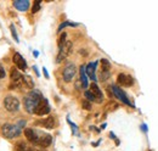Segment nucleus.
<instances>
[{"instance_id":"a878e982","label":"nucleus","mask_w":158,"mask_h":151,"mask_svg":"<svg viewBox=\"0 0 158 151\" xmlns=\"http://www.w3.org/2000/svg\"><path fill=\"white\" fill-rule=\"evenodd\" d=\"M5 77V70H4V67L0 65V78H4Z\"/></svg>"},{"instance_id":"20e7f679","label":"nucleus","mask_w":158,"mask_h":151,"mask_svg":"<svg viewBox=\"0 0 158 151\" xmlns=\"http://www.w3.org/2000/svg\"><path fill=\"white\" fill-rule=\"evenodd\" d=\"M71 51H72V43H71L69 40H67V41L64 43V45L60 49L59 55H57V58H56V62H57V63L62 62L64 58H67V56L71 54Z\"/></svg>"},{"instance_id":"39448f33","label":"nucleus","mask_w":158,"mask_h":151,"mask_svg":"<svg viewBox=\"0 0 158 151\" xmlns=\"http://www.w3.org/2000/svg\"><path fill=\"white\" fill-rule=\"evenodd\" d=\"M10 77H11V83H12L14 88H20L23 85V76L21 75L16 68H11Z\"/></svg>"},{"instance_id":"f8f14e48","label":"nucleus","mask_w":158,"mask_h":151,"mask_svg":"<svg viewBox=\"0 0 158 151\" xmlns=\"http://www.w3.org/2000/svg\"><path fill=\"white\" fill-rule=\"evenodd\" d=\"M96 65H98V62H90V63L85 67L86 75L90 77V79L94 80V83L98 80V79H96Z\"/></svg>"},{"instance_id":"0eeeda50","label":"nucleus","mask_w":158,"mask_h":151,"mask_svg":"<svg viewBox=\"0 0 158 151\" xmlns=\"http://www.w3.org/2000/svg\"><path fill=\"white\" fill-rule=\"evenodd\" d=\"M49 112H50V105H49L48 100L43 97L39 101V104H38V106H37L34 113H37L38 116H45V114H48Z\"/></svg>"},{"instance_id":"ddd939ff","label":"nucleus","mask_w":158,"mask_h":151,"mask_svg":"<svg viewBox=\"0 0 158 151\" xmlns=\"http://www.w3.org/2000/svg\"><path fill=\"white\" fill-rule=\"evenodd\" d=\"M14 62H15V65L20 68V70H22V71H24L26 68H27V63H26V60L23 58V56L21 55V54H19V53H16L15 55H14Z\"/></svg>"},{"instance_id":"9d476101","label":"nucleus","mask_w":158,"mask_h":151,"mask_svg":"<svg viewBox=\"0 0 158 151\" xmlns=\"http://www.w3.org/2000/svg\"><path fill=\"white\" fill-rule=\"evenodd\" d=\"M117 80H118L119 84L123 85V87H131V85L134 84V79H133V77L129 75H124V73L118 75Z\"/></svg>"},{"instance_id":"6ab92c4d","label":"nucleus","mask_w":158,"mask_h":151,"mask_svg":"<svg viewBox=\"0 0 158 151\" xmlns=\"http://www.w3.org/2000/svg\"><path fill=\"white\" fill-rule=\"evenodd\" d=\"M23 85H26L27 88H33L34 87V83H33V79L29 77V76H23Z\"/></svg>"},{"instance_id":"dca6fc26","label":"nucleus","mask_w":158,"mask_h":151,"mask_svg":"<svg viewBox=\"0 0 158 151\" xmlns=\"http://www.w3.org/2000/svg\"><path fill=\"white\" fill-rule=\"evenodd\" d=\"M14 6L19 10V11H27L29 7V1L27 0H17L14 2Z\"/></svg>"},{"instance_id":"9b49d317","label":"nucleus","mask_w":158,"mask_h":151,"mask_svg":"<svg viewBox=\"0 0 158 151\" xmlns=\"http://www.w3.org/2000/svg\"><path fill=\"white\" fill-rule=\"evenodd\" d=\"M89 92L94 95V97H95V101H96V102L101 104V102L103 101V95H102V92H101V89L98 87V84H96V83H93V84L90 85V90H89Z\"/></svg>"},{"instance_id":"423d86ee","label":"nucleus","mask_w":158,"mask_h":151,"mask_svg":"<svg viewBox=\"0 0 158 151\" xmlns=\"http://www.w3.org/2000/svg\"><path fill=\"white\" fill-rule=\"evenodd\" d=\"M76 72H77V70H76V66L73 65V63H68L66 67H64V70H63V80L64 82H71L72 79H73V77L76 76Z\"/></svg>"},{"instance_id":"7ed1b4c3","label":"nucleus","mask_w":158,"mask_h":151,"mask_svg":"<svg viewBox=\"0 0 158 151\" xmlns=\"http://www.w3.org/2000/svg\"><path fill=\"white\" fill-rule=\"evenodd\" d=\"M4 106L9 112H17L20 109V101L15 96H6L4 100Z\"/></svg>"},{"instance_id":"412c9836","label":"nucleus","mask_w":158,"mask_h":151,"mask_svg":"<svg viewBox=\"0 0 158 151\" xmlns=\"http://www.w3.org/2000/svg\"><path fill=\"white\" fill-rule=\"evenodd\" d=\"M39 10H40V1H39V0H37V1L34 2V5H33L32 12H33V14H35V12H38Z\"/></svg>"},{"instance_id":"2eb2a0df","label":"nucleus","mask_w":158,"mask_h":151,"mask_svg":"<svg viewBox=\"0 0 158 151\" xmlns=\"http://www.w3.org/2000/svg\"><path fill=\"white\" fill-rule=\"evenodd\" d=\"M51 140H52L51 135H49V134L41 135L39 139H38V141H37V145H39L41 148H48L51 144Z\"/></svg>"},{"instance_id":"aec40b11","label":"nucleus","mask_w":158,"mask_h":151,"mask_svg":"<svg viewBox=\"0 0 158 151\" xmlns=\"http://www.w3.org/2000/svg\"><path fill=\"white\" fill-rule=\"evenodd\" d=\"M67 40H66V33H62V36L60 37V39H59V48L61 49L63 45H64V43H66Z\"/></svg>"},{"instance_id":"f03ea898","label":"nucleus","mask_w":158,"mask_h":151,"mask_svg":"<svg viewBox=\"0 0 158 151\" xmlns=\"http://www.w3.org/2000/svg\"><path fill=\"white\" fill-rule=\"evenodd\" d=\"M24 124V122H20V124H10V123H6L1 127V134L5 136V138H9V139H12V138H16L21 134V127Z\"/></svg>"},{"instance_id":"4468645a","label":"nucleus","mask_w":158,"mask_h":151,"mask_svg":"<svg viewBox=\"0 0 158 151\" xmlns=\"http://www.w3.org/2000/svg\"><path fill=\"white\" fill-rule=\"evenodd\" d=\"M24 135H26V138L28 139V141L34 143V144H37V141H38V139H39V136L37 135V132H35L33 128H26V129H24Z\"/></svg>"},{"instance_id":"f257e3e1","label":"nucleus","mask_w":158,"mask_h":151,"mask_svg":"<svg viewBox=\"0 0 158 151\" xmlns=\"http://www.w3.org/2000/svg\"><path fill=\"white\" fill-rule=\"evenodd\" d=\"M43 99V96L40 94L38 90H33L31 92L28 96L24 97V107L27 110V112L29 113H34L35 112V109L39 104V101Z\"/></svg>"},{"instance_id":"b1692460","label":"nucleus","mask_w":158,"mask_h":151,"mask_svg":"<svg viewBox=\"0 0 158 151\" xmlns=\"http://www.w3.org/2000/svg\"><path fill=\"white\" fill-rule=\"evenodd\" d=\"M67 26H77V24L76 23H71V22H64V23H62L59 27V31H61L63 27H67Z\"/></svg>"},{"instance_id":"1a4fd4ad","label":"nucleus","mask_w":158,"mask_h":151,"mask_svg":"<svg viewBox=\"0 0 158 151\" xmlns=\"http://www.w3.org/2000/svg\"><path fill=\"white\" fill-rule=\"evenodd\" d=\"M101 80H106L110 76V70H111V63L106 58H101Z\"/></svg>"},{"instance_id":"f3484780","label":"nucleus","mask_w":158,"mask_h":151,"mask_svg":"<svg viewBox=\"0 0 158 151\" xmlns=\"http://www.w3.org/2000/svg\"><path fill=\"white\" fill-rule=\"evenodd\" d=\"M41 124H43L45 128H48V129H52L54 126H55V118L50 116V117L45 118L44 121H41Z\"/></svg>"},{"instance_id":"5701e85b","label":"nucleus","mask_w":158,"mask_h":151,"mask_svg":"<svg viewBox=\"0 0 158 151\" xmlns=\"http://www.w3.org/2000/svg\"><path fill=\"white\" fill-rule=\"evenodd\" d=\"M11 33H12V37L15 38L16 41H20V40H19V37H17V33H16V29H15L14 26H11Z\"/></svg>"},{"instance_id":"a211bd4d","label":"nucleus","mask_w":158,"mask_h":151,"mask_svg":"<svg viewBox=\"0 0 158 151\" xmlns=\"http://www.w3.org/2000/svg\"><path fill=\"white\" fill-rule=\"evenodd\" d=\"M80 82L83 84V88H88V78H86V72L84 66L80 67Z\"/></svg>"},{"instance_id":"6e6552de","label":"nucleus","mask_w":158,"mask_h":151,"mask_svg":"<svg viewBox=\"0 0 158 151\" xmlns=\"http://www.w3.org/2000/svg\"><path fill=\"white\" fill-rule=\"evenodd\" d=\"M111 89H112V92H113V94L116 95V97L117 99H119L120 101H123L124 104H127V105H129V106H133V104L129 101V99H128V96L125 95V93L120 89V88H118V87H116V85H112L111 87Z\"/></svg>"},{"instance_id":"4be33fe9","label":"nucleus","mask_w":158,"mask_h":151,"mask_svg":"<svg viewBox=\"0 0 158 151\" xmlns=\"http://www.w3.org/2000/svg\"><path fill=\"white\" fill-rule=\"evenodd\" d=\"M85 97H86L89 101H95V97H94V95L91 94L89 90H86V92H85ZM95 102H96V101H95Z\"/></svg>"},{"instance_id":"393cba45","label":"nucleus","mask_w":158,"mask_h":151,"mask_svg":"<svg viewBox=\"0 0 158 151\" xmlns=\"http://www.w3.org/2000/svg\"><path fill=\"white\" fill-rule=\"evenodd\" d=\"M83 107H84L85 110H90V109H91V104H89L88 101H83Z\"/></svg>"}]
</instances>
